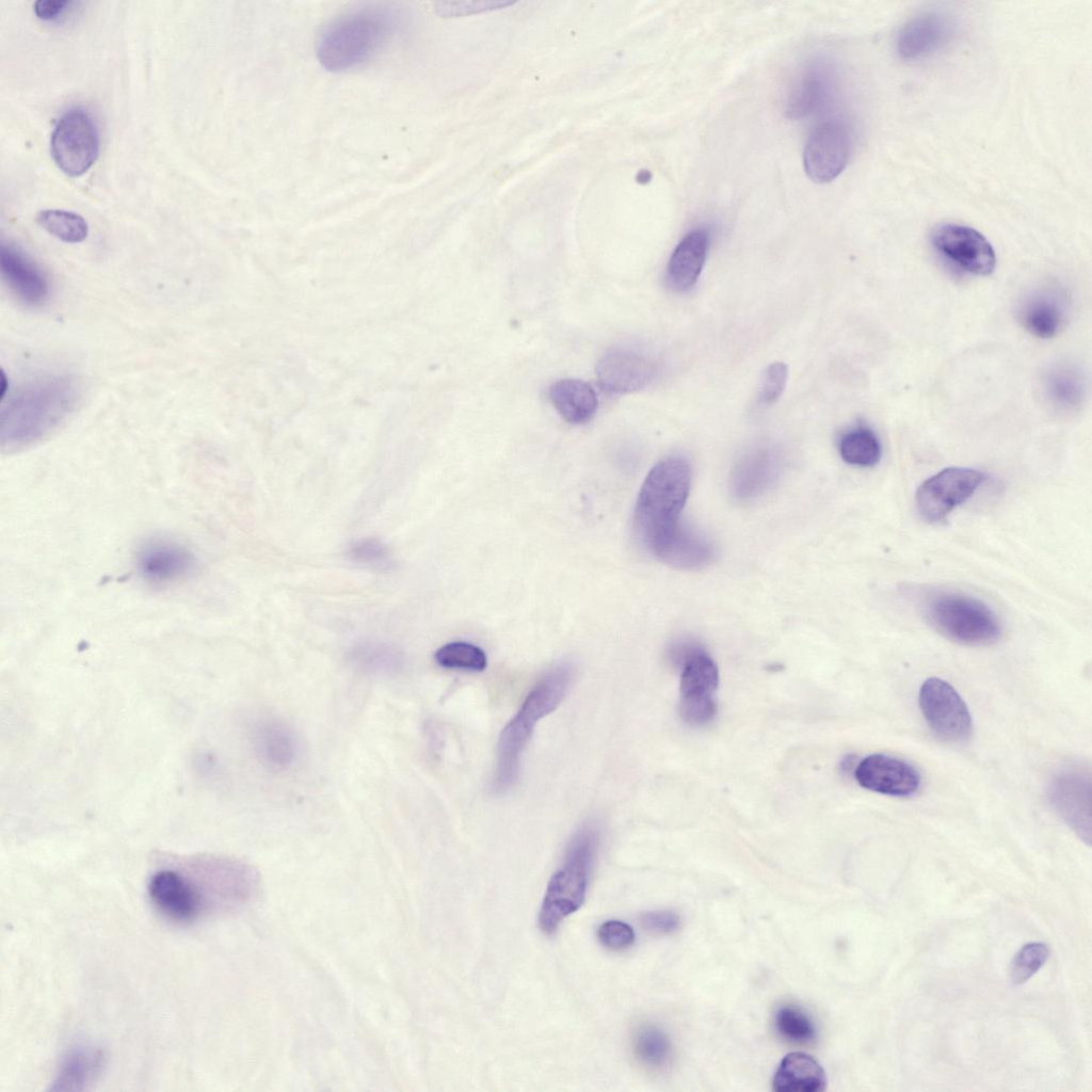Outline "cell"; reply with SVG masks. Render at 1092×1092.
Segmentation results:
<instances>
[{"label": "cell", "mask_w": 1092, "mask_h": 1092, "mask_svg": "<svg viewBox=\"0 0 1092 1092\" xmlns=\"http://www.w3.org/2000/svg\"><path fill=\"white\" fill-rule=\"evenodd\" d=\"M692 470L682 456H669L647 473L637 498L633 528L644 549L663 562L689 531L681 520Z\"/></svg>", "instance_id": "1"}, {"label": "cell", "mask_w": 1092, "mask_h": 1092, "mask_svg": "<svg viewBox=\"0 0 1092 1092\" xmlns=\"http://www.w3.org/2000/svg\"><path fill=\"white\" fill-rule=\"evenodd\" d=\"M79 397L78 384L69 376L47 375L25 384L1 410V449L20 450L48 436L74 411Z\"/></svg>", "instance_id": "2"}, {"label": "cell", "mask_w": 1092, "mask_h": 1092, "mask_svg": "<svg viewBox=\"0 0 1092 1092\" xmlns=\"http://www.w3.org/2000/svg\"><path fill=\"white\" fill-rule=\"evenodd\" d=\"M573 675V668L568 663H560L550 669L534 685L516 714L503 727L497 749L493 781L495 791L503 792L515 784L521 754L535 725L560 705L569 689Z\"/></svg>", "instance_id": "3"}, {"label": "cell", "mask_w": 1092, "mask_h": 1092, "mask_svg": "<svg viewBox=\"0 0 1092 1092\" xmlns=\"http://www.w3.org/2000/svg\"><path fill=\"white\" fill-rule=\"evenodd\" d=\"M395 22L392 13L380 7L362 9L337 17L318 37L319 62L331 71L364 64L387 43Z\"/></svg>", "instance_id": "4"}, {"label": "cell", "mask_w": 1092, "mask_h": 1092, "mask_svg": "<svg viewBox=\"0 0 1092 1092\" xmlns=\"http://www.w3.org/2000/svg\"><path fill=\"white\" fill-rule=\"evenodd\" d=\"M599 845V833L584 825L569 840L563 861L548 882L539 925L545 934L555 933L562 921L582 905Z\"/></svg>", "instance_id": "5"}, {"label": "cell", "mask_w": 1092, "mask_h": 1092, "mask_svg": "<svg viewBox=\"0 0 1092 1092\" xmlns=\"http://www.w3.org/2000/svg\"><path fill=\"white\" fill-rule=\"evenodd\" d=\"M924 616L945 638L964 645L983 646L1001 636V625L978 598L954 592H938L924 604Z\"/></svg>", "instance_id": "6"}, {"label": "cell", "mask_w": 1092, "mask_h": 1092, "mask_svg": "<svg viewBox=\"0 0 1092 1092\" xmlns=\"http://www.w3.org/2000/svg\"><path fill=\"white\" fill-rule=\"evenodd\" d=\"M100 139L92 115L71 108L58 119L50 138V154L55 165L70 177L87 172L98 158Z\"/></svg>", "instance_id": "7"}, {"label": "cell", "mask_w": 1092, "mask_h": 1092, "mask_svg": "<svg viewBox=\"0 0 1092 1092\" xmlns=\"http://www.w3.org/2000/svg\"><path fill=\"white\" fill-rule=\"evenodd\" d=\"M922 716L933 734L941 740L959 744L971 735L969 710L957 690L938 677L926 679L918 694Z\"/></svg>", "instance_id": "8"}, {"label": "cell", "mask_w": 1092, "mask_h": 1092, "mask_svg": "<svg viewBox=\"0 0 1092 1092\" xmlns=\"http://www.w3.org/2000/svg\"><path fill=\"white\" fill-rule=\"evenodd\" d=\"M986 479L983 471L948 467L926 479L917 488L915 503L920 516L940 523L964 503Z\"/></svg>", "instance_id": "9"}, {"label": "cell", "mask_w": 1092, "mask_h": 1092, "mask_svg": "<svg viewBox=\"0 0 1092 1092\" xmlns=\"http://www.w3.org/2000/svg\"><path fill=\"white\" fill-rule=\"evenodd\" d=\"M679 713L690 725H703L717 712L714 694L719 671L712 658L696 645L680 662Z\"/></svg>", "instance_id": "10"}, {"label": "cell", "mask_w": 1092, "mask_h": 1092, "mask_svg": "<svg viewBox=\"0 0 1092 1092\" xmlns=\"http://www.w3.org/2000/svg\"><path fill=\"white\" fill-rule=\"evenodd\" d=\"M851 150V134L840 119L829 118L817 125L809 134L803 152V164L808 177L816 182L835 179L846 167Z\"/></svg>", "instance_id": "11"}, {"label": "cell", "mask_w": 1092, "mask_h": 1092, "mask_svg": "<svg viewBox=\"0 0 1092 1092\" xmlns=\"http://www.w3.org/2000/svg\"><path fill=\"white\" fill-rule=\"evenodd\" d=\"M933 247L959 269L975 275H989L996 266V256L987 239L973 227L944 223L931 234Z\"/></svg>", "instance_id": "12"}, {"label": "cell", "mask_w": 1092, "mask_h": 1092, "mask_svg": "<svg viewBox=\"0 0 1092 1092\" xmlns=\"http://www.w3.org/2000/svg\"><path fill=\"white\" fill-rule=\"evenodd\" d=\"M139 576L155 587L187 579L196 567V558L186 545L168 537H150L141 543L134 556Z\"/></svg>", "instance_id": "13"}, {"label": "cell", "mask_w": 1092, "mask_h": 1092, "mask_svg": "<svg viewBox=\"0 0 1092 1092\" xmlns=\"http://www.w3.org/2000/svg\"><path fill=\"white\" fill-rule=\"evenodd\" d=\"M1048 799L1057 814L1087 845L1091 844V778L1081 770H1064L1050 782Z\"/></svg>", "instance_id": "14"}, {"label": "cell", "mask_w": 1092, "mask_h": 1092, "mask_svg": "<svg viewBox=\"0 0 1092 1092\" xmlns=\"http://www.w3.org/2000/svg\"><path fill=\"white\" fill-rule=\"evenodd\" d=\"M854 776L863 788L890 797L914 796L920 786V776L913 766L881 753L863 758Z\"/></svg>", "instance_id": "15"}, {"label": "cell", "mask_w": 1092, "mask_h": 1092, "mask_svg": "<svg viewBox=\"0 0 1092 1092\" xmlns=\"http://www.w3.org/2000/svg\"><path fill=\"white\" fill-rule=\"evenodd\" d=\"M596 374L604 390L624 395L646 387L655 378L656 366L643 354L616 347L600 357Z\"/></svg>", "instance_id": "16"}, {"label": "cell", "mask_w": 1092, "mask_h": 1092, "mask_svg": "<svg viewBox=\"0 0 1092 1092\" xmlns=\"http://www.w3.org/2000/svg\"><path fill=\"white\" fill-rule=\"evenodd\" d=\"M148 894L156 908L176 921L193 920L204 906L202 890L182 872L173 869L152 874Z\"/></svg>", "instance_id": "17"}, {"label": "cell", "mask_w": 1092, "mask_h": 1092, "mask_svg": "<svg viewBox=\"0 0 1092 1092\" xmlns=\"http://www.w3.org/2000/svg\"><path fill=\"white\" fill-rule=\"evenodd\" d=\"M954 31L952 17L941 11H927L911 18L897 37L901 59L919 60L942 49Z\"/></svg>", "instance_id": "18"}, {"label": "cell", "mask_w": 1092, "mask_h": 1092, "mask_svg": "<svg viewBox=\"0 0 1092 1092\" xmlns=\"http://www.w3.org/2000/svg\"><path fill=\"white\" fill-rule=\"evenodd\" d=\"M782 471V457L769 448H760L748 452L739 459L729 476V489L738 501H752L766 492L778 480Z\"/></svg>", "instance_id": "19"}, {"label": "cell", "mask_w": 1092, "mask_h": 1092, "mask_svg": "<svg viewBox=\"0 0 1092 1092\" xmlns=\"http://www.w3.org/2000/svg\"><path fill=\"white\" fill-rule=\"evenodd\" d=\"M0 268L4 282L22 303L37 306L47 300L50 284L46 272L18 246L1 245Z\"/></svg>", "instance_id": "20"}, {"label": "cell", "mask_w": 1092, "mask_h": 1092, "mask_svg": "<svg viewBox=\"0 0 1092 1092\" xmlns=\"http://www.w3.org/2000/svg\"><path fill=\"white\" fill-rule=\"evenodd\" d=\"M709 241L706 228H696L684 236L667 266L665 279L671 289L684 292L694 287L705 264Z\"/></svg>", "instance_id": "21"}, {"label": "cell", "mask_w": 1092, "mask_h": 1092, "mask_svg": "<svg viewBox=\"0 0 1092 1092\" xmlns=\"http://www.w3.org/2000/svg\"><path fill=\"white\" fill-rule=\"evenodd\" d=\"M834 83V73L828 64L816 62L804 68L790 93L788 116L802 118L825 108L833 96Z\"/></svg>", "instance_id": "22"}, {"label": "cell", "mask_w": 1092, "mask_h": 1092, "mask_svg": "<svg viewBox=\"0 0 1092 1092\" xmlns=\"http://www.w3.org/2000/svg\"><path fill=\"white\" fill-rule=\"evenodd\" d=\"M105 1053L95 1045L79 1044L62 1057L51 1091H83L93 1085L105 1066Z\"/></svg>", "instance_id": "23"}, {"label": "cell", "mask_w": 1092, "mask_h": 1092, "mask_svg": "<svg viewBox=\"0 0 1092 1092\" xmlns=\"http://www.w3.org/2000/svg\"><path fill=\"white\" fill-rule=\"evenodd\" d=\"M254 745L260 760L272 770H286L295 761L300 744L295 733L283 721L264 719L254 730Z\"/></svg>", "instance_id": "24"}, {"label": "cell", "mask_w": 1092, "mask_h": 1092, "mask_svg": "<svg viewBox=\"0 0 1092 1092\" xmlns=\"http://www.w3.org/2000/svg\"><path fill=\"white\" fill-rule=\"evenodd\" d=\"M548 398L560 416L572 424L589 422L598 406L594 389L577 379L555 382L548 390Z\"/></svg>", "instance_id": "25"}, {"label": "cell", "mask_w": 1092, "mask_h": 1092, "mask_svg": "<svg viewBox=\"0 0 1092 1092\" xmlns=\"http://www.w3.org/2000/svg\"><path fill=\"white\" fill-rule=\"evenodd\" d=\"M825 1086L824 1070L812 1056L804 1053L786 1055L772 1080V1089L775 1092H820Z\"/></svg>", "instance_id": "26"}, {"label": "cell", "mask_w": 1092, "mask_h": 1092, "mask_svg": "<svg viewBox=\"0 0 1092 1092\" xmlns=\"http://www.w3.org/2000/svg\"><path fill=\"white\" fill-rule=\"evenodd\" d=\"M1065 315V300L1053 290H1042L1030 295L1021 308L1023 325L1039 338L1054 337L1062 327Z\"/></svg>", "instance_id": "27"}, {"label": "cell", "mask_w": 1092, "mask_h": 1092, "mask_svg": "<svg viewBox=\"0 0 1092 1092\" xmlns=\"http://www.w3.org/2000/svg\"><path fill=\"white\" fill-rule=\"evenodd\" d=\"M1044 392L1055 408L1072 411L1082 401V376L1071 366L1054 367L1044 379Z\"/></svg>", "instance_id": "28"}, {"label": "cell", "mask_w": 1092, "mask_h": 1092, "mask_svg": "<svg viewBox=\"0 0 1092 1092\" xmlns=\"http://www.w3.org/2000/svg\"><path fill=\"white\" fill-rule=\"evenodd\" d=\"M636 1059L645 1067L659 1071L669 1065L673 1048L669 1035L655 1025L639 1027L632 1038Z\"/></svg>", "instance_id": "29"}, {"label": "cell", "mask_w": 1092, "mask_h": 1092, "mask_svg": "<svg viewBox=\"0 0 1092 1092\" xmlns=\"http://www.w3.org/2000/svg\"><path fill=\"white\" fill-rule=\"evenodd\" d=\"M841 459L854 466L872 467L880 462L882 448L877 434L866 425L845 432L838 441Z\"/></svg>", "instance_id": "30"}, {"label": "cell", "mask_w": 1092, "mask_h": 1092, "mask_svg": "<svg viewBox=\"0 0 1092 1092\" xmlns=\"http://www.w3.org/2000/svg\"><path fill=\"white\" fill-rule=\"evenodd\" d=\"M36 222L47 232L67 243L82 242L89 234L86 221L67 210H42L37 213Z\"/></svg>", "instance_id": "31"}, {"label": "cell", "mask_w": 1092, "mask_h": 1092, "mask_svg": "<svg viewBox=\"0 0 1092 1092\" xmlns=\"http://www.w3.org/2000/svg\"><path fill=\"white\" fill-rule=\"evenodd\" d=\"M774 1025L780 1035L794 1044H806L816 1039L817 1030L814 1022L805 1011L792 1005L778 1008L774 1016Z\"/></svg>", "instance_id": "32"}, {"label": "cell", "mask_w": 1092, "mask_h": 1092, "mask_svg": "<svg viewBox=\"0 0 1092 1092\" xmlns=\"http://www.w3.org/2000/svg\"><path fill=\"white\" fill-rule=\"evenodd\" d=\"M434 658L446 669L480 672L487 665L486 655L482 648L462 641L443 645L436 651Z\"/></svg>", "instance_id": "33"}, {"label": "cell", "mask_w": 1092, "mask_h": 1092, "mask_svg": "<svg viewBox=\"0 0 1092 1092\" xmlns=\"http://www.w3.org/2000/svg\"><path fill=\"white\" fill-rule=\"evenodd\" d=\"M348 557L355 564L374 571H387L394 565L388 547L374 537L354 542L348 549Z\"/></svg>", "instance_id": "34"}, {"label": "cell", "mask_w": 1092, "mask_h": 1092, "mask_svg": "<svg viewBox=\"0 0 1092 1092\" xmlns=\"http://www.w3.org/2000/svg\"><path fill=\"white\" fill-rule=\"evenodd\" d=\"M1049 949L1044 943H1029L1023 946L1011 963V979L1015 984L1029 980L1047 961Z\"/></svg>", "instance_id": "35"}, {"label": "cell", "mask_w": 1092, "mask_h": 1092, "mask_svg": "<svg viewBox=\"0 0 1092 1092\" xmlns=\"http://www.w3.org/2000/svg\"><path fill=\"white\" fill-rule=\"evenodd\" d=\"M598 941L610 950L620 951L635 942L633 929L621 920H607L597 930Z\"/></svg>", "instance_id": "36"}, {"label": "cell", "mask_w": 1092, "mask_h": 1092, "mask_svg": "<svg viewBox=\"0 0 1092 1092\" xmlns=\"http://www.w3.org/2000/svg\"><path fill=\"white\" fill-rule=\"evenodd\" d=\"M788 369L784 363L771 364L765 371L758 399L762 404L774 403L785 389Z\"/></svg>", "instance_id": "37"}, {"label": "cell", "mask_w": 1092, "mask_h": 1092, "mask_svg": "<svg viewBox=\"0 0 1092 1092\" xmlns=\"http://www.w3.org/2000/svg\"><path fill=\"white\" fill-rule=\"evenodd\" d=\"M356 660L364 668L371 671H390L398 668L400 663L396 652L387 647L365 646L359 648L355 655Z\"/></svg>", "instance_id": "38"}, {"label": "cell", "mask_w": 1092, "mask_h": 1092, "mask_svg": "<svg viewBox=\"0 0 1092 1092\" xmlns=\"http://www.w3.org/2000/svg\"><path fill=\"white\" fill-rule=\"evenodd\" d=\"M679 924V916L669 910L648 912L641 916L642 927L653 934L672 933L678 929Z\"/></svg>", "instance_id": "39"}, {"label": "cell", "mask_w": 1092, "mask_h": 1092, "mask_svg": "<svg viewBox=\"0 0 1092 1092\" xmlns=\"http://www.w3.org/2000/svg\"><path fill=\"white\" fill-rule=\"evenodd\" d=\"M512 2L503 1H461V2H445L440 10L447 12L448 15H464L471 13H479L487 10L504 7Z\"/></svg>", "instance_id": "40"}, {"label": "cell", "mask_w": 1092, "mask_h": 1092, "mask_svg": "<svg viewBox=\"0 0 1092 1092\" xmlns=\"http://www.w3.org/2000/svg\"><path fill=\"white\" fill-rule=\"evenodd\" d=\"M67 0H38L34 3V13L42 20H54L69 6Z\"/></svg>", "instance_id": "41"}]
</instances>
